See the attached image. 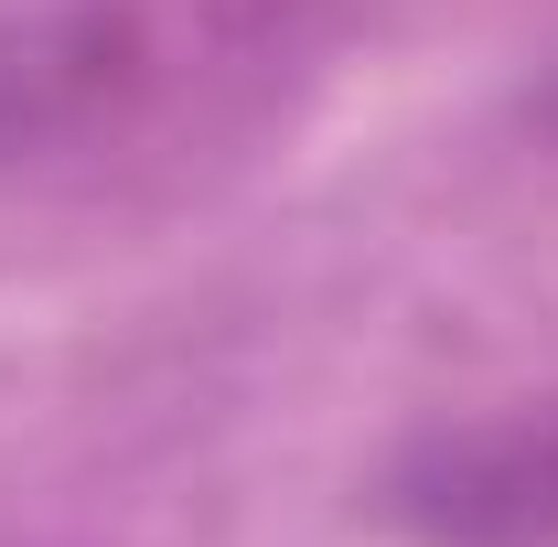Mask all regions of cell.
<instances>
[{
    "label": "cell",
    "instance_id": "cell-1",
    "mask_svg": "<svg viewBox=\"0 0 558 547\" xmlns=\"http://www.w3.org/2000/svg\"><path fill=\"white\" fill-rule=\"evenodd\" d=\"M333 0H0V194H130L301 108Z\"/></svg>",
    "mask_w": 558,
    "mask_h": 547
},
{
    "label": "cell",
    "instance_id": "cell-2",
    "mask_svg": "<svg viewBox=\"0 0 558 547\" xmlns=\"http://www.w3.org/2000/svg\"><path fill=\"white\" fill-rule=\"evenodd\" d=\"M376 526L409 547H558V387L409 429L376 473Z\"/></svg>",
    "mask_w": 558,
    "mask_h": 547
},
{
    "label": "cell",
    "instance_id": "cell-3",
    "mask_svg": "<svg viewBox=\"0 0 558 547\" xmlns=\"http://www.w3.org/2000/svg\"><path fill=\"white\" fill-rule=\"evenodd\" d=\"M526 119H537V130L558 139V75H548V86H537V97H526Z\"/></svg>",
    "mask_w": 558,
    "mask_h": 547
}]
</instances>
